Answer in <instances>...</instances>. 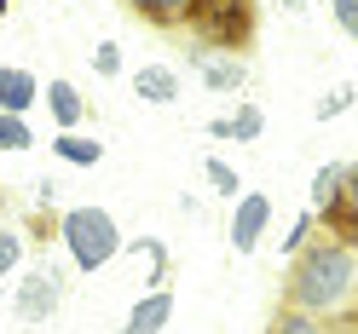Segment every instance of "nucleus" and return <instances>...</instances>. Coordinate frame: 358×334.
<instances>
[{"label":"nucleus","mask_w":358,"mask_h":334,"mask_svg":"<svg viewBox=\"0 0 358 334\" xmlns=\"http://www.w3.org/2000/svg\"><path fill=\"white\" fill-rule=\"evenodd\" d=\"M289 311H306V317H358V248L341 236L329 242H306L289 265V288H283Z\"/></svg>","instance_id":"obj_1"},{"label":"nucleus","mask_w":358,"mask_h":334,"mask_svg":"<svg viewBox=\"0 0 358 334\" xmlns=\"http://www.w3.org/2000/svg\"><path fill=\"white\" fill-rule=\"evenodd\" d=\"M58 242L70 248V265L76 271H104L110 259H116L122 248H127V236H122V225H116V213H104V208H64L58 213Z\"/></svg>","instance_id":"obj_2"},{"label":"nucleus","mask_w":358,"mask_h":334,"mask_svg":"<svg viewBox=\"0 0 358 334\" xmlns=\"http://www.w3.org/2000/svg\"><path fill=\"white\" fill-rule=\"evenodd\" d=\"M58 305H64V271L52 259H41L24 271V282L12 288V317L24 323V328H41V323H52L58 317Z\"/></svg>","instance_id":"obj_3"},{"label":"nucleus","mask_w":358,"mask_h":334,"mask_svg":"<svg viewBox=\"0 0 358 334\" xmlns=\"http://www.w3.org/2000/svg\"><path fill=\"white\" fill-rule=\"evenodd\" d=\"M266 225H272V196L266 190H243L231 208V254H255Z\"/></svg>","instance_id":"obj_4"},{"label":"nucleus","mask_w":358,"mask_h":334,"mask_svg":"<svg viewBox=\"0 0 358 334\" xmlns=\"http://www.w3.org/2000/svg\"><path fill=\"white\" fill-rule=\"evenodd\" d=\"M191 70L203 75V86H208V93H237V86L249 81V70H243V58H226V52H214V47L191 52Z\"/></svg>","instance_id":"obj_5"},{"label":"nucleus","mask_w":358,"mask_h":334,"mask_svg":"<svg viewBox=\"0 0 358 334\" xmlns=\"http://www.w3.org/2000/svg\"><path fill=\"white\" fill-rule=\"evenodd\" d=\"M168 323H173V288H150V294L133 300L122 334H162Z\"/></svg>","instance_id":"obj_6"},{"label":"nucleus","mask_w":358,"mask_h":334,"mask_svg":"<svg viewBox=\"0 0 358 334\" xmlns=\"http://www.w3.org/2000/svg\"><path fill=\"white\" fill-rule=\"evenodd\" d=\"M341 196H347V162H324L312 173V213H318V225H329L335 213H341Z\"/></svg>","instance_id":"obj_7"},{"label":"nucleus","mask_w":358,"mask_h":334,"mask_svg":"<svg viewBox=\"0 0 358 334\" xmlns=\"http://www.w3.org/2000/svg\"><path fill=\"white\" fill-rule=\"evenodd\" d=\"M35 98H41V81L17 63H0V116H29Z\"/></svg>","instance_id":"obj_8"},{"label":"nucleus","mask_w":358,"mask_h":334,"mask_svg":"<svg viewBox=\"0 0 358 334\" xmlns=\"http://www.w3.org/2000/svg\"><path fill=\"white\" fill-rule=\"evenodd\" d=\"M41 98H47V109H52V121H58V132H76L81 127V116H87V104H81V93L64 75H52L47 86H41Z\"/></svg>","instance_id":"obj_9"},{"label":"nucleus","mask_w":358,"mask_h":334,"mask_svg":"<svg viewBox=\"0 0 358 334\" xmlns=\"http://www.w3.org/2000/svg\"><path fill=\"white\" fill-rule=\"evenodd\" d=\"M133 93H139L145 104H179V70H168V63H145V70L133 75Z\"/></svg>","instance_id":"obj_10"},{"label":"nucleus","mask_w":358,"mask_h":334,"mask_svg":"<svg viewBox=\"0 0 358 334\" xmlns=\"http://www.w3.org/2000/svg\"><path fill=\"white\" fill-rule=\"evenodd\" d=\"M52 155H58V162H70V167H99V162H104V144L87 139V132H58V139H52Z\"/></svg>","instance_id":"obj_11"},{"label":"nucleus","mask_w":358,"mask_h":334,"mask_svg":"<svg viewBox=\"0 0 358 334\" xmlns=\"http://www.w3.org/2000/svg\"><path fill=\"white\" fill-rule=\"evenodd\" d=\"M329 231L341 242H358V162H347V196H341V213L329 219Z\"/></svg>","instance_id":"obj_12"},{"label":"nucleus","mask_w":358,"mask_h":334,"mask_svg":"<svg viewBox=\"0 0 358 334\" xmlns=\"http://www.w3.org/2000/svg\"><path fill=\"white\" fill-rule=\"evenodd\" d=\"M127 6L150 24H191L196 17V0H127Z\"/></svg>","instance_id":"obj_13"},{"label":"nucleus","mask_w":358,"mask_h":334,"mask_svg":"<svg viewBox=\"0 0 358 334\" xmlns=\"http://www.w3.org/2000/svg\"><path fill=\"white\" fill-rule=\"evenodd\" d=\"M29 242H24V225H12V219H0V277H12L17 265H24Z\"/></svg>","instance_id":"obj_14"},{"label":"nucleus","mask_w":358,"mask_h":334,"mask_svg":"<svg viewBox=\"0 0 358 334\" xmlns=\"http://www.w3.org/2000/svg\"><path fill=\"white\" fill-rule=\"evenodd\" d=\"M266 132V116H260V104H237V116H231V139L237 144H255Z\"/></svg>","instance_id":"obj_15"},{"label":"nucleus","mask_w":358,"mask_h":334,"mask_svg":"<svg viewBox=\"0 0 358 334\" xmlns=\"http://www.w3.org/2000/svg\"><path fill=\"white\" fill-rule=\"evenodd\" d=\"M203 179L214 185V196H243L237 167H231V162H220V155H208V162H203Z\"/></svg>","instance_id":"obj_16"},{"label":"nucleus","mask_w":358,"mask_h":334,"mask_svg":"<svg viewBox=\"0 0 358 334\" xmlns=\"http://www.w3.org/2000/svg\"><path fill=\"white\" fill-rule=\"evenodd\" d=\"M272 334H329V328H324L318 317H306V311H289V305H283L278 317H272Z\"/></svg>","instance_id":"obj_17"},{"label":"nucleus","mask_w":358,"mask_h":334,"mask_svg":"<svg viewBox=\"0 0 358 334\" xmlns=\"http://www.w3.org/2000/svg\"><path fill=\"white\" fill-rule=\"evenodd\" d=\"M35 144V132L24 116H0V150H29Z\"/></svg>","instance_id":"obj_18"},{"label":"nucleus","mask_w":358,"mask_h":334,"mask_svg":"<svg viewBox=\"0 0 358 334\" xmlns=\"http://www.w3.org/2000/svg\"><path fill=\"white\" fill-rule=\"evenodd\" d=\"M312 231H318V213H312V208H306V213H295V225H289V236H283V254L295 259L306 242H312Z\"/></svg>","instance_id":"obj_19"},{"label":"nucleus","mask_w":358,"mask_h":334,"mask_svg":"<svg viewBox=\"0 0 358 334\" xmlns=\"http://www.w3.org/2000/svg\"><path fill=\"white\" fill-rule=\"evenodd\" d=\"M352 86H335V93H324L318 98V109H312V116H318V121H335V116H341V109H352Z\"/></svg>","instance_id":"obj_20"},{"label":"nucleus","mask_w":358,"mask_h":334,"mask_svg":"<svg viewBox=\"0 0 358 334\" xmlns=\"http://www.w3.org/2000/svg\"><path fill=\"white\" fill-rule=\"evenodd\" d=\"M93 70L110 81V75H122V47L116 40H99V52H93Z\"/></svg>","instance_id":"obj_21"},{"label":"nucleus","mask_w":358,"mask_h":334,"mask_svg":"<svg viewBox=\"0 0 358 334\" xmlns=\"http://www.w3.org/2000/svg\"><path fill=\"white\" fill-rule=\"evenodd\" d=\"M335 24H341V29L358 40V0H335Z\"/></svg>","instance_id":"obj_22"},{"label":"nucleus","mask_w":358,"mask_h":334,"mask_svg":"<svg viewBox=\"0 0 358 334\" xmlns=\"http://www.w3.org/2000/svg\"><path fill=\"white\" fill-rule=\"evenodd\" d=\"M329 334H358V317H341V323H329Z\"/></svg>","instance_id":"obj_23"},{"label":"nucleus","mask_w":358,"mask_h":334,"mask_svg":"<svg viewBox=\"0 0 358 334\" xmlns=\"http://www.w3.org/2000/svg\"><path fill=\"white\" fill-rule=\"evenodd\" d=\"M6 12H12V0H0V17H6Z\"/></svg>","instance_id":"obj_24"},{"label":"nucleus","mask_w":358,"mask_h":334,"mask_svg":"<svg viewBox=\"0 0 358 334\" xmlns=\"http://www.w3.org/2000/svg\"><path fill=\"white\" fill-rule=\"evenodd\" d=\"M0 208H6V196H0Z\"/></svg>","instance_id":"obj_25"}]
</instances>
